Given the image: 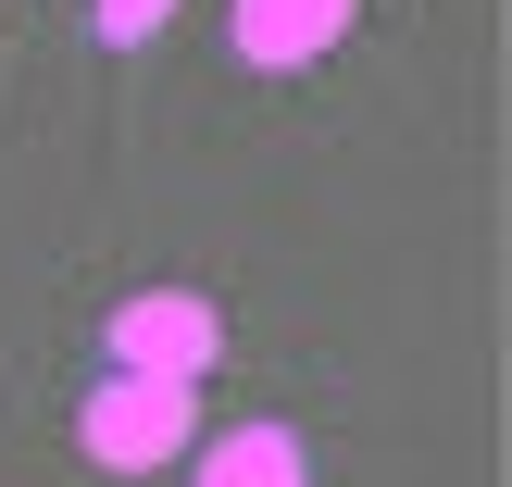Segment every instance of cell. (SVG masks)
Instances as JSON below:
<instances>
[{
  "label": "cell",
  "instance_id": "277c9868",
  "mask_svg": "<svg viewBox=\"0 0 512 487\" xmlns=\"http://www.w3.org/2000/svg\"><path fill=\"white\" fill-rule=\"evenodd\" d=\"M300 475H313V463H300L288 425H238V438L200 450V487H300Z\"/></svg>",
  "mask_w": 512,
  "mask_h": 487
},
{
  "label": "cell",
  "instance_id": "3957f363",
  "mask_svg": "<svg viewBox=\"0 0 512 487\" xmlns=\"http://www.w3.org/2000/svg\"><path fill=\"white\" fill-rule=\"evenodd\" d=\"M350 13H363V0H238L225 25H238V63L288 75V63H313V50H338Z\"/></svg>",
  "mask_w": 512,
  "mask_h": 487
},
{
  "label": "cell",
  "instance_id": "5b68a950",
  "mask_svg": "<svg viewBox=\"0 0 512 487\" xmlns=\"http://www.w3.org/2000/svg\"><path fill=\"white\" fill-rule=\"evenodd\" d=\"M163 13H175V0H100V38H150Z\"/></svg>",
  "mask_w": 512,
  "mask_h": 487
},
{
  "label": "cell",
  "instance_id": "6da1fadb",
  "mask_svg": "<svg viewBox=\"0 0 512 487\" xmlns=\"http://www.w3.org/2000/svg\"><path fill=\"white\" fill-rule=\"evenodd\" d=\"M75 438H88V463H113V475H150V463H175V450L200 438V413H188V388L175 375H100L88 388V413H75Z\"/></svg>",
  "mask_w": 512,
  "mask_h": 487
},
{
  "label": "cell",
  "instance_id": "7a4b0ae2",
  "mask_svg": "<svg viewBox=\"0 0 512 487\" xmlns=\"http://www.w3.org/2000/svg\"><path fill=\"white\" fill-rule=\"evenodd\" d=\"M213 350H225V313H213L200 288H138V300H113V363H125V375H175V388H200Z\"/></svg>",
  "mask_w": 512,
  "mask_h": 487
}]
</instances>
